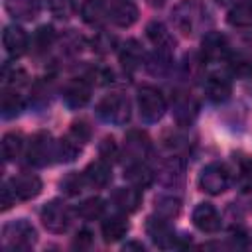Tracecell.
<instances>
[{
  "mask_svg": "<svg viewBox=\"0 0 252 252\" xmlns=\"http://www.w3.org/2000/svg\"><path fill=\"white\" fill-rule=\"evenodd\" d=\"M89 136H91V128H89L87 122H83V120L73 122L69 132L55 144V158L59 161H65V163L73 161L81 154V150H83L85 142L89 140Z\"/></svg>",
  "mask_w": 252,
  "mask_h": 252,
  "instance_id": "6da1fadb",
  "label": "cell"
},
{
  "mask_svg": "<svg viewBox=\"0 0 252 252\" xmlns=\"http://www.w3.org/2000/svg\"><path fill=\"white\" fill-rule=\"evenodd\" d=\"M37 232L26 219L12 220L2 228V246L6 250H28L35 244Z\"/></svg>",
  "mask_w": 252,
  "mask_h": 252,
  "instance_id": "7a4b0ae2",
  "label": "cell"
},
{
  "mask_svg": "<svg viewBox=\"0 0 252 252\" xmlns=\"http://www.w3.org/2000/svg\"><path fill=\"white\" fill-rule=\"evenodd\" d=\"M171 22L183 35H193L203 24V8L195 0H181L171 10Z\"/></svg>",
  "mask_w": 252,
  "mask_h": 252,
  "instance_id": "3957f363",
  "label": "cell"
},
{
  "mask_svg": "<svg viewBox=\"0 0 252 252\" xmlns=\"http://www.w3.org/2000/svg\"><path fill=\"white\" fill-rule=\"evenodd\" d=\"M138 110L144 122H158L165 114V98L159 89L142 85L138 89Z\"/></svg>",
  "mask_w": 252,
  "mask_h": 252,
  "instance_id": "277c9868",
  "label": "cell"
},
{
  "mask_svg": "<svg viewBox=\"0 0 252 252\" xmlns=\"http://www.w3.org/2000/svg\"><path fill=\"white\" fill-rule=\"evenodd\" d=\"M230 183V171L224 163L220 161H213V163H207L201 173H199V179H197V185L203 193L207 195H220L222 191H226Z\"/></svg>",
  "mask_w": 252,
  "mask_h": 252,
  "instance_id": "5b68a950",
  "label": "cell"
},
{
  "mask_svg": "<svg viewBox=\"0 0 252 252\" xmlns=\"http://www.w3.org/2000/svg\"><path fill=\"white\" fill-rule=\"evenodd\" d=\"M96 112L104 122L114 124V126H122L130 120V100L120 93L108 94L98 102Z\"/></svg>",
  "mask_w": 252,
  "mask_h": 252,
  "instance_id": "8992f818",
  "label": "cell"
},
{
  "mask_svg": "<svg viewBox=\"0 0 252 252\" xmlns=\"http://www.w3.org/2000/svg\"><path fill=\"white\" fill-rule=\"evenodd\" d=\"M41 224L55 234H61L69 228L71 224V213L67 209V205L59 199L49 201L43 209H41Z\"/></svg>",
  "mask_w": 252,
  "mask_h": 252,
  "instance_id": "52a82bcc",
  "label": "cell"
},
{
  "mask_svg": "<svg viewBox=\"0 0 252 252\" xmlns=\"http://www.w3.org/2000/svg\"><path fill=\"white\" fill-rule=\"evenodd\" d=\"M26 158L32 165H39V167L47 165L51 161V158H55V144L51 142V136L45 132L32 136V140L28 142Z\"/></svg>",
  "mask_w": 252,
  "mask_h": 252,
  "instance_id": "ba28073f",
  "label": "cell"
},
{
  "mask_svg": "<svg viewBox=\"0 0 252 252\" xmlns=\"http://www.w3.org/2000/svg\"><path fill=\"white\" fill-rule=\"evenodd\" d=\"M171 112L177 124L189 126L199 112V102L191 93H175L171 100Z\"/></svg>",
  "mask_w": 252,
  "mask_h": 252,
  "instance_id": "9c48e42d",
  "label": "cell"
},
{
  "mask_svg": "<svg viewBox=\"0 0 252 252\" xmlns=\"http://www.w3.org/2000/svg\"><path fill=\"white\" fill-rule=\"evenodd\" d=\"M146 232L154 240V244H158L159 248L177 246V236H175L173 228L169 226V220L167 219H161L158 215L156 217H150L148 222H146Z\"/></svg>",
  "mask_w": 252,
  "mask_h": 252,
  "instance_id": "30bf717a",
  "label": "cell"
},
{
  "mask_svg": "<svg viewBox=\"0 0 252 252\" xmlns=\"http://www.w3.org/2000/svg\"><path fill=\"white\" fill-rule=\"evenodd\" d=\"M152 150V142L146 132L142 130H128L124 138V156L128 161H144Z\"/></svg>",
  "mask_w": 252,
  "mask_h": 252,
  "instance_id": "8fae6325",
  "label": "cell"
},
{
  "mask_svg": "<svg viewBox=\"0 0 252 252\" xmlns=\"http://www.w3.org/2000/svg\"><path fill=\"white\" fill-rule=\"evenodd\" d=\"M193 224L201 230V232H207V234H215L220 230V215L219 211L211 205V203H199L195 209H193Z\"/></svg>",
  "mask_w": 252,
  "mask_h": 252,
  "instance_id": "7c38bea8",
  "label": "cell"
},
{
  "mask_svg": "<svg viewBox=\"0 0 252 252\" xmlns=\"http://www.w3.org/2000/svg\"><path fill=\"white\" fill-rule=\"evenodd\" d=\"M91 98V81L85 77H77L69 81L63 89V100L69 108H81Z\"/></svg>",
  "mask_w": 252,
  "mask_h": 252,
  "instance_id": "4fadbf2b",
  "label": "cell"
},
{
  "mask_svg": "<svg viewBox=\"0 0 252 252\" xmlns=\"http://www.w3.org/2000/svg\"><path fill=\"white\" fill-rule=\"evenodd\" d=\"M108 22H112L118 28H130L138 20V8L130 0H116L106 8Z\"/></svg>",
  "mask_w": 252,
  "mask_h": 252,
  "instance_id": "5bb4252c",
  "label": "cell"
},
{
  "mask_svg": "<svg viewBox=\"0 0 252 252\" xmlns=\"http://www.w3.org/2000/svg\"><path fill=\"white\" fill-rule=\"evenodd\" d=\"M10 185L20 201H30L41 193V179L35 173H18L10 179Z\"/></svg>",
  "mask_w": 252,
  "mask_h": 252,
  "instance_id": "9a60e30c",
  "label": "cell"
},
{
  "mask_svg": "<svg viewBox=\"0 0 252 252\" xmlns=\"http://www.w3.org/2000/svg\"><path fill=\"white\" fill-rule=\"evenodd\" d=\"M228 55V39L220 32H209L201 41V57L205 61H219Z\"/></svg>",
  "mask_w": 252,
  "mask_h": 252,
  "instance_id": "2e32d148",
  "label": "cell"
},
{
  "mask_svg": "<svg viewBox=\"0 0 252 252\" xmlns=\"http://www.w3.org/2000/svg\"><path fill=\"white\" fill-rule=\"evenodd\" d=\"M2 43H4V49L10 57H20L28 51V45H30V39H28V33L20 28V26H6L4 28V33H2Z\"/></svg>",
  "mask_w": 252,
  "mask_h": 252,
  "instance_id": "e0dca14e",
  "label": "cell"
},
{
  "mask_svg": "<svg viewBox=\"0 0 252 252\" xmlns=\"http://www.w3.org/2000/svg\"><path fill=\"white\" fill-rule=\"evenodd\" d=\"M110 203H112L120 213L128 215V213L138 211V207H140V203H142V193H140V189L134 187V185H130V187H118V189L112 193Z\"/></svg>",
  "mask_w": 252,
  "mask_h": 252,
  "instance_id": "ac0fdd59",
  "label": "cell"
},
{
  "mask_svg": "<svg viewBox=\"0 0 252 252\" xmlns=\"http://www.w3.org/2000/svg\"><path fill=\"white\" fill-rule=\"evenodd\" d=\"M146 35L152 41V45L156 47V51H163L169 53L175 49V39L171 35V32L161 24V22H150L146 28Z\"/></svg>",
  "mask_w": 252,
  "mask_h": 252,
  "instance_id": "d6986e66",
  "label": "cell"
},
{
  "mask_svg": "<svg viewBox=\"0 0 252 252\" xmlns=\"http://www.w3.org/2000/svg\"><path fill=\"white\" fill-rule=\"evenodd\" d=\"M85 175V181L87 185L94 187V189H102L110 183L112 179V169H110V163L104 161V159H96V161H91L87 165V169L83 171Z\"/></svg>",
  "mask_w": 252,
  "mask_h": 252,
  "instance_id": "ffe728a7",
  "label": "cell"
},
{
  "mask_svg": "<svg viewBox=\"0 0 252 252\" xmlns=\"http://www.w3.org/2000/svg\"><path fill=\"white\" fill-rule=\"evenodd\" d=\"M41 10V0H6V12L14 20L32 22Z\"/></svg>",
  "mask_w": 252,
  "mask_h": 252,
  "instance_id": "44dd1931",
  "label": "cell"
},
{
  "mask_svg": "<svg viewBox=\"0 0 252 252\" xmlns=\"http://www.w3.org/2000/svg\"><path fill=\"white\" fill-rule=\"evenodd\" d=\"M124 179H128L130 185L144 189L154 181V173L144 161H128V165L124 169Z\"/></svg>",
  "mask_w": 252,
  "mask_h": 252,
  "instance_id": "7402d4cb",
  "label": "cell"
},
{
  "mask_svg": "<svg viewBox=\"0 0 252 252\" xmlns=\"http://www.w3.org/2000/svg\"><path fill=\"white\" fill-rule=\"evenodd\" d=\"M205 93H207V98L213 100V102H224L230 93H232V85L226 77H220V75H211L205 83Z\"/></svg>",
  "mask_w": 252,
  "mask_h": 252,
  "instance_id": "603a6c76",
  "label": "cell"
},
{
  "mask_svg": "<svg viewBox=\"0 0 252 252\" xmlns=\"http://www.w3.org/2000/svg\"><path fill=\"white\" fill-rule=\"evenodd\" d=\"M118 57H120V63L126 71H134L142 65L144 61V51L140 47V43L136 39H128L122 43L120 51H118Z\"/></svg>",
  "mask_w": 252,
  "mask_h": 252,
  "instance_id": "cb8c5ba5",
  "label": "cell"
},
{
  "mask_svg": "<svg viewBox=\"0 0 252 252\" xmlns=\"http://www.w3.org/2000/svg\"><path fill=\"white\" fill-rule=\"evenodd\" d=\"M232 28H252V0H238L226 14Z\"/></svg>",
  "mask_w": 252,
  "mask_h": 252,
  "instance_id": "d4e9b609",
  "label": "cell"
},
{
  "mask_svg": "<svg viewBox=\"0 0 252 252\" xmlns=\"http://www.w3.org/2000/svg\"><path fill=\"white\" fill-rule=\"evenodd\" d=\"M100 232H102L104 242H116L122 236H126V232H128V220L122 215H112V217H108V219L102 220Z\"/></svg>",
  "mask_w": 252,
  "mask_h": 252,
  "instance_id": "484cf974",
  "label": "cell"
},
{
  "mask_svg": "<svg viewBox=\"0 0 252 252\" xmlns=\"http://www.w3.org/2000/svg\"><path fill=\"white\" fill-rule=\"evenodd\" d=\"M228 71L234 79L246 81L252 79V55L250 53H236L228 59Z\"/></svg>",
  "mask_w": 252,
  "mask_h": 252,
  "instance_id": "4316f807",
  "label": "cell"
},
{
  "mask_svg": "<svg viewBox=\"0 0 252 252\" xmlns=\"http://www.w3.org/2000/svg\"><path fill=\"white\" fill-rule=\"evenodd\" d=\"M81 16L87 24L91 26H98L102 24L104 20H108V14H106V8L102 6L100 0H87L83 6H81Z\"/></svg>",
  "mask_w": 252,
  "mask_h": 252,
  "instance_id": "83f0119b",
  "label": "cell"
},
{
  "mask_svg": "<svg viewBox=\"0 0 252 252\" xmlns=\"http://www.w3.org/2000/svg\"><path fill=\"white\" fill-rule=\"evenodd\" d=\"M0 108H2V116H4V118H14V116H18V114L22 112L24 100H22V96L16 93V89H14V91L4 89Z\"/></svg>",
  "mask_w": 252,
  "mask_h": 252,
  "instance_id": "f1b7e54d",
  "label": "cell"
},
{
  "mask_svg": "<svg viewBox=\"0 0 252 252\" xmlns=\"http://www.w3.org/2000/svg\"><path fill=\"white\" fill-rule=\"evenodd\" d=\"M181 211V201L173 195H159L156 199V215L161 219L171 220L173 217H177Z\"/></svg>",
  "mask_w": 252,
  "mask_h": 252,
  "instance_id": "f546056e",
  "label": "cell"
},
{
  "mask_svg": "<svg viewBox=\"0 0 252 252\" xmlns=\"http://www.w3.org/2000/svg\"><path fill=\"white\" fill-rule=\"evenodd\" d=\"M22 148H24V138H22V134H18V132H8V134H4V138H2V158H4L6 161L16 159V158L22 154Z\"/></svg>",
  "mask_w": 252,
  "mask_h": 252,
  "instance_id": "4dcf8cb0",
  "label": "cell"
},
{
  "mask_svg": "<svg viewBox=\"0 0 252 252\" xmlns=\"http://www.w3.org/2000/svg\"><path fill=\"white\" fill-rule=\"evenodd\" d=\"M236 183L242 191H252V158L240 156L236 159Z\"/></svg>",
  "mask_w": 252,
  "mask_h": 252,
  "instance_id": "1f68e13d",
  "label": "cell"
},
{
  "mask_svg": "<svg viewBox=\"0 0 252 252\" xmlns=\"http://www.w3.org/2000/svg\"><path fill=\"white\" fill-rule=\"evenodd\" d=\"M104 211V203L102 199L98 197H91V199H85L79 207H77V215L83 219V220H94L102 215Z\"/></svg>",
  "mask_w": 252,
  "mask_h": 252,
  "instance_id": "d6a6232c",
  "label": "cell"
},
{
  "mask_svg": "<svg viewBox=\"0 0 252 252\" xmlns=\"http://www.w3.org/2000/svg\"><path fill=\"white\" fill-rule=\"evenodd\" d=\"M53 41H55V32H53L51 26H41V28H37L35 33H33V37H32V45H33V49H35L37 53L47 51V49L53 45Z\"/></svg>",
  "mask_w": 252,
  "mask_h": 252,
  "instance_id": "836d02e7",
  "label": "cell"
},
{
  "mask_svg": "<svg viewBox=\"0 0 252 252\" xmlns=\"http://www.w3.org/2000/svg\"><path fill=\"white\" fill-rule=\"evenodd\" d=\"M61 191H65L67 195H79L83 191V187L87 185L85 181V175L83 173H77V171H71L67 173L63 179H61Z\"/></svg>",
  "mask_w": 252,
  "mask_h": 252,
  "instance_id": "e575fe53",
  "label": "cell"
},
{
  "mask_svg": "<svg viewBox=\"0 0 252 252\" xmlns=\"http://www.w3.org/2000/svg\"><path fill=\"white\" fill-rule=\"evenodd\" d=\"M47 6L55 18L65 20V18H71L75 14L77 0H47Z\"/></svg>",
  "mask_w": 252,
  "mask_h": 252,
  "instance_id": "d590c367",
  "label": "cell"
},
{
  "mask_svg": "<svg viewBox=\"0 0 252 252\" xmlns=\"http://www.w3.org/2000/svg\"><path fill=\"white\" fill-rule=\"evenodd\" d=\"M146 67H148V71H150L152 75H165L167 69H169V53L156 51L154 55L148 57Z\"/></svg>",
  "mask_w": 252,
  "mask_h": 252,
  "instance_id": "8d00e7d4",
  "label": "cell"
},
{
  "mask_svg": "<svg viewBox=\"0 0 252 252\" xmlns=\"http://www.w3.org/2000/svg\"><path fill=\"white\" fill-rule=\"evenodd\" d=\"M26 79H28V75H26L24 69H16V67H10V65H4V69H2V83H4V87L16 89V87L24 85Z\"/></svg>",
  "mask_w": 252,
  "mask_h": 252,
  "instance_id": "74e56055",
  "label": "cell"
},
{
  "mask_svg": "<svg viewBox=\"0 0 252 252\" xmlns=\"http://www.w3.org/2000/svg\"><path fill=\"white\" fill-rule=\"evenodd\" d=\"M91 45H93V51H96L100 55H106V53H110L116 47V37L110 35V33H106V32H98L93 37Z\"/></svg>",
  "mask_w": 252,
  "mask_h": 252,
  "instance_id": "f35d334b",
  "label": "cell"
},
{
  "mask_svg": "<svg viewBox=\"0 0 252 252\" xmlns=\"http://www.w3.org/2000/svg\"><path fill=\"white\" fill-rule=\"evenodd\" d=\"M98 156H100V159H104L108 163L116 161V158H118V146H116V142H114L112 136L102 138V142L98 144Z\"/></svg>",
  "mask_w": 252,
  "mask_h": 252,
  "instance_id": "ab89813d",
  "label": "cell"
},
{
  "mask_svg": "<svg viewBox=\"0 0 252 252\" xmlns=\"http://www.w3.org/2000/svg\"><path fill=\"white\" fill-rule=\"evenodd\" d=\"M16 193L10 185V181H4L2 183V189H0V205H2V211H8L14 203H16Z\"/></svg>",
  "mask_w": 252,
  "mask_h": 252,
  "instance_id": "60d3db41",
  "label": "cell"
},
{
  "mask_svg": "<svg viewBox=\"0 0 252 252\" xmlns=\"http://www.w3.org/2000/svg\"><path fill=\"white\" fill-rule=\"evenodd\" d=\"M91 244H93V232L89 228H81L77 232V236H75L73 246H77V248H89Z\"/></svg>",
  "mask_w": 252,
  "mask_h": 252,
  "instance_id": "b9f144b4",
  "label": "cell"
},
{
  "mask_svg": "<svg viewBox=\"0 0 252 252\" xmlns=\"http://www.w3.org/2000/svg\"><path fill=\"white\" fill-rule=\"evenodd\" d=\"M124 248H138V250H144V244H140V242H130V244H126Z\"/></svg>",
  "mask_w": 252,
  "mask_h": 252,
  "instance_id": "7bdbcfd3",
  "label": "cell"
},
{
  "mask_svg": "<svg viewBox=\"0 0 252 252\" xmlns=\"http://www.w3.org/2000/svg\"><path fill=\"white\" fill-rule=\"evenodd\" d=\"M150 2H152V4H154V6H161V4H163V2H165V0H150Z\"/></svg>",
  "mask_w": 252,
  "mask_h": 252,
  "instance_id": "ee69618b",
  "label": "cell"
},
{
  "mask_svg": "<svg viewBox=\"0 0 252 252\" xmlns=\"http://www.w3.org/2000/svg\"><path fill=\"white\" fill-rule=\"evenodd\" d=\"M219 2H230V0H219ZM234 2H236V0H234Z\"/></svg>",
  "mask_w": 252,
  "mask_h": 252,
  "instance_id": "f6af8a7d",
  "label": "cell"
}]
</instances>
